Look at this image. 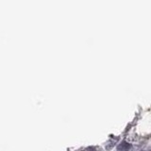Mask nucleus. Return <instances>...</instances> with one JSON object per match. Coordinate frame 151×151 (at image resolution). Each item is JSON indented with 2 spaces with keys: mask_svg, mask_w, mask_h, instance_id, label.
I'll use <instances>...</instances> for the list:
<instances>
[{
  "mask_svg": "<svg viewBox=\"0 0 151 151\" xmlns=\"http://www.w3.org/2000/svg\"><path fill=\"white\" fill-rule=\"evenodd\" d=\"M131 147V146L130 144H128L127 142H123L119 146H118V150L119 151H128V149H130Z\"/></svg>",
  "mask_w": 151,
  "mask_h": 151,
  "instance_id": "nucleus-1",
  "label": "nucleus"
}]
</instances>
